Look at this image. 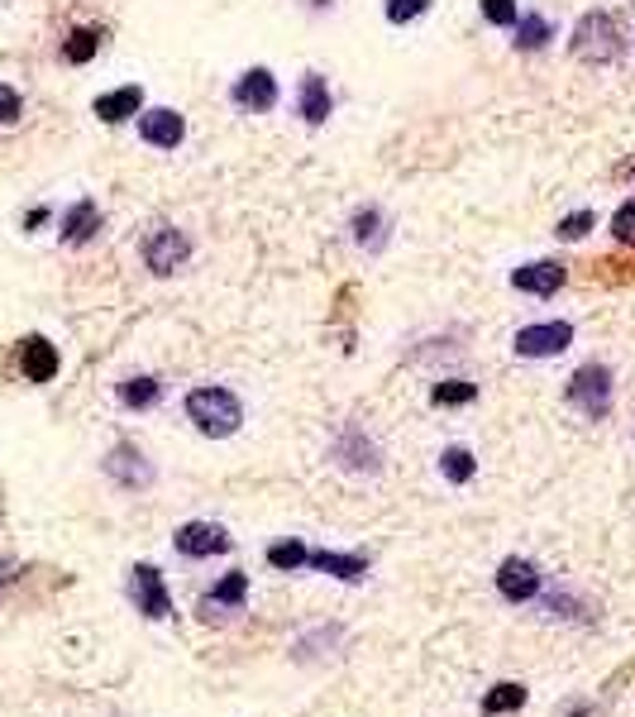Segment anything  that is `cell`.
<instances>
[{"mask_svg":"<svg viewBox=\"0 0 635 717\" xmlns=\"http://www.w3.org/2000/svg\"><path fill=\"white\" fill-rule=\"evenodd\" d=\"M187 422L196 426L201 436L225 440V436H234V430L244 426V402H239L230 388H215V382H206V388L187 392Z\"/></svg>","mask_w":635,"mask_h":717,"instance_id":"cell-1","label":"cell"},{"mask_svg":"<svg viewBox=\"0 0 635 717\" xmlns=\"http://www.w3.org/2000/svg\"><path fill=\"white\" fill-rule=\"evenodd\" d=\"M573 58L579 63H617L621 58V24L612 10H588L573 29Z\"/></svg>","mask_w":635,"mask_h":717,"instance_id":"cell-2","label":"cell"},{"mask_svg":"<svg viewBox=\"0 0 635 717\" xmlns=\"http://www.w3.org/2000/svg\"><path fill=\"white\" fill-rule=\"evenodd\" d=\"M569 406H579L588 422H607L612 416V368L607 364H583L564 388Z\"/></svg>","mask_w":635,"mask_h":717,"instance_id":"cell-3","label":"cell"},{"mask_svg":"<svg viewBox=\"0 0 635 717\" xmlns=\"http://www.w3.org/2000/svg\"><path fill=\"white\" fill-rule=\"evenodd\" d=\"M129 598H135V607L149 621L173 617V593H167L158 565H135V569H129Z\"/></svg>","mask_w":635,"mask_h":717,"instance_id":"cell-4","label":"cell"},{"mask_svg":"<svg viewBox=\"0 0 635 717\" xmlns=\"http://www.w3.org/2000/svg\"><path fill=\"white\" fill-rule=\"evenodd\" d=\"M191 259V239L177 230V225H158L149 239H143V263H149L158 278H167V273H177L182 263Z\"/></svg>","mask_w":635,"mask_h":717,"instance_id":"cell-5","label":"cell"},{"mask_svg":"<svg viewBox=\"0 0 635 717\" xmlns=\"http://www.w3.org/2000/svg\"><path fill=\"white\" fill-rule=\"evenodd\" d=\"M541 589H545V574L535 559L511 555L497 565V593L507 598V603H531V598H541Z\"/></svg>","mask_w":635,"mask_h":717,"instance_id":"cell-6","label":"cell"},{"mask_svg":"<svg viewBox=\"0 0 635 717\" xmlns=\"http://www.w3.org/2000/svg\"><path fill=\"white\" fill-rule=\"evenodd\" d=\"M230 101L239 105V111H249V115L272 111V105H278V77H272L268 67H249V72H239L234 87H230Z\"/></svg>","mask_w":635,"mask_h":717,"instance_id":"cell-7","label":"cell"},{"mask_svg":"<svg viewBox=\"0 0 635 717\" xmlns=\"http://www.w3.org/2000/svg\"><path fill=\"white\" fill-rule=\"evenodd\" d=\"M173 550H177V555H187V559L225 555V550H230V531H225V526H215V521H187V526H177Z\"/></svg>","mask_w":635,"mask_h":717,"instance_id":"cell-8","label":"cell"},{"mask_svg":"<svg viewBox=\"0 0 635 717\" xmlns=\"http://www.w3.org/2000/svg\"><path fill=\"white\" fill-rule=\"evenodd\" d=\"M573 344V326L569 320H545V326H525L517 330V354L521 358H555Z\"/></svg>","mask_w":635,"mask_h":717,"instance_id":"cell-9","label":"cell"},{"mask_svg":"<svg viewBox=\"0 0 635 717\" xmlns=\"http://www.w3.org/2000/svg\"><path fill=\"white\" fill-rule=\"evenodd\" d=\"M139 139L153 143V149H177L187 139V120L173 111V105H153V111H139Z\"/></svg>","mask_w":635,"mask_h":717,"instance_id":"cell-10","label":"cell"},{"mask_svg":"<svg viewBox=\"0 0 635 717\" xmlns=\"http://www.w3.org/2000/svg\"><path fill=\"white\" fill-rule=\"evenodd\" d=\"M58 368H63V358H58V350L43 340V335H24L20 340V374L29 382H53Z\"/></svg>","mask_w":635,"mask_h":717,"instance_id":"cell-11","label":"cell"},{"mask_svg":"<svg viewBox=\"0 0 635 717\" xmlns=\"http://www.w3.org/2000/svg\"><path fill=\"white\" fill-rule=\"evenodd\" d=\"M244 598H249V574L244 569H234V574H225L215 589L201 598V617L215 621V617H225V613H239L244 607Z\"/></svg>","mask_w":635,"mask_h":717,"instance_id":"cell-12","label":"cell"},{"mask_svg":"<svg viewBox=\"0 0 635 717\" xmlns=\"http://www.w3.org/2000/svg\"><path fill=\"white\" fill-rule=\"evenodd\" d=\"M105 474H111L119 488H149L153 483V464L143 460L135 445H115L105 454Z\"/></svg>","mask_w":635,"mask_h":717,"instance_id":"cell-13","label":"cell"},{"mask_svg":"<svg viewBox=\"0 0 635 717\" xmlns=\"http://www.w3.org/2000/svg\"><path fill=\"white\" fill-rule=\"evenodd\" d=\"M564 263H525V268L511 273V287L517 292H531V297H555L564 287Z\"/></svg>","mask_w":635,"mask_h":717,"instance_id":"cell-14","label":"cell"},{"mask_svg":"<svg viewBox=\"0 0 635 717\" xmlns=\"http://www.w3.org/2000/svg\"><path fill=\"white\" fill-rule=\"evenodd\" d=\"M334 464L354 474H378V445L364 436V430H344L340 445H334Z\"/></svg>","mask_w":635,"mask_h":717,"instance_id":"cell-15","label":"cell"},{"mask_svg":"<svg viewBox=\"0 0 635 717\" xmlns=\"http://www.w3.org/2000/svg\"><path fill=\"white\" fill-rule=\"evenodd\" d=\"M296 111H302L306 125H326V120H330L334 101H330V87H326V77H320V72H306V77H302V91H296Z\"/></svg>","mask_w":635,"mask_h":717,"instance_id":"cell-16","label":"cell"},{"mask_svg":"<svg viewBox=\"0 0 635 717\" xmlns=\"http://www.w3.org/2000/svg\"><path fill=\"white\" fill-rule=\"evenodd\" d=\"M306 569H320L330 579H344V583H358L368 574V559L364 555H340V550H310L306 555Z\"/></svg>","mask_w":635,"mask_h":717,"instance_id":"cell-17","label":"cell"},{"mask_svg":"<svg viewBox=\"0 0 635 717\" xmlns=\"http://www.w3.org/2000/svg\"><path fill=\"white\" fill-rule=\"evenodd\" d=\"M96 230H101V206L91 197L72 201L63 215V244H87V239H96Z\"/></svg>","mask_w":635,"mask_h":717,"instance_id":"cell-18","label":"cell"},{"mask_svg":"<svg viewBox=\"0 0 635 717\" xmlns=\"http://www.w3.org/2000/svg\"><path fill=\"white\" fill-rule=\"evenodd\" d=\"M91 111L101 115L105 125H125L129 115H139V111H143V91H139V87H115V91L96 96Z\"/></svg>","mask_w":635,"mask_h":717,"instance_id":"cell-19","label":"cell"},{"mask_svg":"<svg viewBox=\"0 0 635 717\" xmlns=\"http://www.w3.org/2000/svg\"><path fill=\"white\" fill-rule=\"evenodd\" d=\"M158 398H163V382L149 374L119 382V406H129V412H149V406H158Z\"/></svg>","mask_w":635,"mask_h":717,"instance_id":"cell-20","label":"cell"},{"mask_svg":"<svg viewBox=\"0 0 635 717\" xmlns=\"http://www.w3.org/2000/svg\"><path fill=\"white\" fill-rule=\"evenodd\" d=\"M525 684H511V679H501V684H493L483 693V713L487 717H497V713H517V708H525Z\"/></svg>","mask_w":635,"mask_h":717,"instance_id":"cell-21","label":"cell"},{"mask_svg":"<svg viewBox=\"0 0 635 717\" xmlns=\"http://www.w3.org/2000/svg\"><path fill=\"white\" fill-rule=\"evenodd\" d=\"M101 43H105V29H72L67 43H63V58L81 67V63H91V58L101 53Z\"/></svg>","mask_w":635,"mask_h":717,"instance_id":"cell-22","label":"cell"},{"mask_svg":"<svg viewBox=\"0 0 635 717\" xmlns=\"http://www.w3.org/2000/svg\"><path fill=\"white\" fill-rule=\"evenodd\" d=\"M440 474H445L449 483H469V478L478 474V460H473V450H463V445H449L445 454H440Z\"/></svg>","mask_w":635,"mask_h":717,"instance_id":"cell-23","label":"cell"},{"mask_svg":"<svg viewBox=\"0 0 635 717\" xmlns=\"http://www.w3.org/2000/svg\"><path fill=\"white\" fill-rule=\"evenodd\" d=\"M549 39H555V29H549L545 15H521V20H517V48H525V53L545 48Z\"/></svg>","mask_w":635,"mask_h":717,"instance_id":"cell-24","label":"cell"},{"mask_svg":"<svg viewBox=\"0 0 635 717\" xmlns=\"http://www.w3.org/2000/svg\"><path fill=\"white\" fill-rule=\"evenodd\" d=\"M354 239L364 249H382V211L378 206H364V211H354Z\"/></svg>","mask_w":635,"mask_h":717,"instance_id":"cell-25","label":"cell"},{"mask_svg":"<svg viewBox=\"0 0 635 717\" xmlns=\"http://www.w3.org/2000/svg\"><path fill=\"white\" fill-rule=\"evenodd\" d=\"M306 555H310V550H306L302 541H278V545H268V565L282 569V574L306 569Z\"/></svg>","mask_w":635,"mask_h":717,"instance_id":"cell-26","label":"cell"},{"mask_svg":"<svg viewBox=\"0 0 635 717\" xmlns=\"http://www.w3.org/2000/svg\"><path fill=\"white\" fill-rule=\"evenodd\" d=\"M473 398H478V388H473V382H463V378L435 382V392H430V402H435V406H463V402H473Z\"/></svg>","mask_w":635,"mask_h":717,"instance_id":"cell-27","label":"cell"},{"mask_svg":"<svg viewBox=\"0 0 635 717\" xmlns=\"http://www.w3.org/2000/svg\"><path fill=\"white\" fill-rule=\"evenodd\" d=\"M483 20L497 24V29H517L521 5H517V0H483Z\"/></svg>","mask_w":635,"mask_h":717,"instance_id":"cell-28","label":"cell"},{"mask_svg":"<svg viewBox=\"0 0 635 717\" xmlns=\"http://www.w3.org/2000/svg\"><path fill=\"white\" fill-rule=\"evenodd\" d=\"M612 235H617V244L635 249V197L617 206V215H612Z\"/></svg>","mask_w":635,"mask_h":717,"instance_id":"cell-29","label":"cell"},{"mask_svg":"<svg viewBox=\"0 0 635 717\" xmlns=\"http://www.w3.org/2000/svg\"><path fill=\"white\" fill-rule=\"evenodd\" d=\"M593 225H597V215L593 211H573V215H564V221H559V239H583V235H588L593 230Z\"/></svg>","mask_w":635,"mask_h":717,"instance_id":"cell-30","label":"cell"},{"mask_svg":"<svg viewBox=\"0 0 635 717\" xmlns=\"http://www.w3.org/2000/svg\"><path fill=\"white\" fill-rule=\"evenodd\" d=\"M430 10V0H388V20L392 24H411Z\"/></svg>","mask_w":635,"mask_h":717,"instance_id":"cell-31","label":"cell"},{"mask_svg":"<svg viewBox=\"0 0 635 717\" xmlns=\"http://www.w3.org/2000/svg\"><path fill=\"white\" fill-rule=\"evenodd\" d=\"M20 91L15 87H5V81H0V125H15L20 120Z\"/></svg>","mask_w":635,"mask_h":717,"instance_id":"cell-32","label":"cell"},{"mask_svg":"<svg viewBox=\"0 0 635 717\" xmlns=\"http://www.w3.org/2000/svg\"><path fill=\"white\" fill-rule=\"evenodd\" d=\"M43 221H48V206H34L29 215H24V230H39Z\"/></svg>","mask_w":635,"mask_h":717,"instance_id":"cell-33","label":"cell"},{"mask_svg":"<svg viewBox=\"0 0 635 717\" xmlns=\"http://www.w3.org/2000/svg\"><path fill=\"white\" fill-rule=\"evenodd\" d=\"M0 583H10V565H0Z\"/></svg>","mask_w":635,"mask_h":717,"instance_id":"cell-34","label":"cell"},{"mask_svg":"<svg viewBox=\"0 0 635 717\" xmlns=\"http://www.w3.org/2000/svg\"><path fill=\"white\" fill-rule=\"evenodd\" d=\"M626 173H631V177H635V163H631V167H626Z\"/></svg>","mask_w":635,"mask_h":717,"instance_id":"cell-35","label":"cell"}]
</instances>
